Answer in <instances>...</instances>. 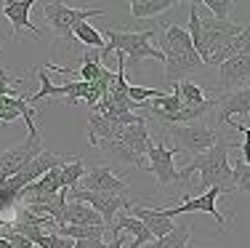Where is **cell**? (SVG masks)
<instances>
[{"instance_id": "24", "label": "cell", "mask_w": 250, "mask_h": 248, "mask_svg": "<svg viewBox=\"0 0 250 248\" xmlns=\"http://www.w3.org/2000/svg\"><path fill=\"white\" fill-rule=\"evenodd\" d=\"M173 93H176L178 99H181L184 107H200V104H205V102H208L205 88H200L197 83H192V80H181V83H176V86H173Z\"/></svg>"}, {"instance_id": "35", "label": "cell", "mask_w": 250, "mask_h": 248, "mask_svg": "<svg viewBox=\"0 0 250 248\" xmlns=\"http://www.w3.org/2000/svg\"><path fill=\"white\" fill-rule=\"evenodd\" d=\"M187 248H192V246H187Z\"/></svg>"}, {"instance_id": "36", "label": "cell", "mask_w": 250, "mask_h": 248, "mask_svg": "<svg viewBox=\"0 0 250 248\" xmlns=\"http://www.w3.org/2000/svg\"><path fill=\"white\" fill-rule=\"evenodd\" d=\"M0 222H3V219H0Z\"/></svg>"}, {"instance_id": "20", "label": "cell", "mask_w": 250, "mask_h": 248, "mask_svg": "<svg viewBox=\"0 0 250 248\" xmlns=\"http://www.w3.org/2000/svg\"><path fill=\"white\" fill-rule=\"evenodd\" d=\"M38 110L29 107L27 96H0V120L3 123H14L16 117H24V123H35Z\"/></svg>"}, {"instance_id": "19", "label": "cell", "mask_w": 250, "mask_h": 248, "mask_svg": "<svg viewBox=\"0 0 250 248\" xmlns=\"http://www.w3.org/2000/svg\"><path fill=\"white\" fill-rule=\"evenodd\" d=\"M245 51H250V24H248V27H242V32L237 35V38L226 40L221 48H218L216 54L208 59L205 67H218V64H224V62H229V59L245 54Z\"/></svg>"}, {"instance_id": "10", "label": "cell", "mask_w": 250, "mask_h": 248, "mask_svg": "<svg viewBox=\"0 0 250 248\" xmlns=\"http://www.w3.org/2000/svg\"><path fill=\"white\" fill-rule=\"evenodd\" d=\"M176 152L165 144L163 139H157V144H152V150L146 152L144 158V168L157 179L160 187H168V184H178V168L173 163Z\"/></svg>"}, {"instance_id": "6", "label": "cell", "mask_w": 250, "mask_h": 248, "mask_svg": "<svg viewBox=\"0 0 250 248\" xmlns=\"http://www.w3.org/2000/svg\"><path fill=\"white\" fill-rule=\"evenodd\" d=\"M40 8H43L45 22L51 24L53 35H56L59 40H69L77 24L91 22L93 16L106 14L104 8H72V5L62 3V0H45V3H40Z\"/></svg>"}, {"instance_id": "29", "label": "cell", "mask_w": 250, "mask_h": 248, "mask_svg": "<svg viewBox=\"0 0 250 248\" xmlns=\"http://www.w3.org/2000/svg\"><path fill=\"white\" fill-rule=\"evenodd\" d=\"M200 5H205L208 11H210L213 19H221V22H229V14L231 8H234V0H202Z\"/></svg>"}, {"instance_id": "23", "label": "cell", "mask_w": 250, "mask_h": 248, "mask_svg": "<svg viewBox=\"0 0 250 248\" xmlns=\"http://www.w3.org/2000/svg\"><path fill=\"white\" fill-rule=\"evenodd\" d=\"M130 14L136 19H149V16H160L165 11L176 8V0H130Z\"/></svg>"}, {"instance_id": "7", "label": "cell", "mask_w": 250, "mask_h": 248, "mask_svg": "<svg viewBox=\"0 0 250 248\" xmlns=\"http://www.w3.org/2000/svg\"><path fill=\"white\" fill-rule=\"evenodd\" d=\"M27 134H29V136L24 141L8 147V150H0V171H3L5 176L19 174V171L24 168L35 155L43 152V136H40V131L35 128V123H29V126H27Z\"/></svg>"}, {"instance_id": "3", "label": "cell", "mask_w": 250, "mask_h": 248, "mask_svg": "<svg viewBox=\"0 0 250 248\" xmlns=\"http://www.w3.org/2000/svg\"><path fill=\"white\" fill-rule=\"evenodd\" d=\"M192 45L197 51V56L202 59V64H208V59L216 54L226 40L237 38L242 32L240 24L234 22H221L213 16H202L200 14V3H189V27H187Z\"/></svg>"}, {"instance_id": "9", "label": "cell", "mask_w": 250, "mask_h": 248, "mask_svg": "<svg viewBox=\"0 0 250 248\" xmlns=\"http://www.w3.org/2000/svg\"><path fill=\"white\" fill-rule=\"evenodd\" d=\"M67 198L72 200H80V203L91 205L93 211L101 216V222L106 224V229L112 227L115 216L120 214L123 208H128V200L125 195H112V192H88V190H69Z\"/></svg>"}, {"instance_id": "31", "label": "cell", "mask_w": 250, "mask_h": 248, "mask_svg": "<svg viewBox=\"0 0 250 248\" xmlns=\"http://www.w3.org/2000/svg\"><path fill=\"white\" fill-rule=\"evenodd\" d=\"M0 232H3V238L11 243V248H35V246H32V240H27L24 235H19V232H11V229H5V222H3V229H0Z\"/></svg>"}, {"instance_id": "28", "label": "cell", "mask_w": 250, "mask_h": 248, "mask_svg": "<svg viewBox=\"0 0 250 248\" xmlns=\"http://www.w3.org/2000/svg\"><path fill=\"white\" fill-rule=\"evenodd\" d=\"M231 179H234V192L250 195V163H245L242 158H237V160L231 163Z\"/></svg>"}, {"instance_id": "26", "label": "cell", "mask_w": 250, "mask_h": 248, "mask_svg": "<svg viewBox=\"0 0 250 248\" xmlns=\"http://www.w3.org/2000/svg\"><path fill=\"white\" fill-rule=\"evenodd\" d=\"M189 238H192V227H189V224H178V227H173V232H168L165 238L154 240V243H149L146 248H187Z\"/></svg>"}, {"instance_id": "11", "label": "cell", "mask_w": 250, "mask_h": 248, "mask_svg": "<svg viewBox=\"0 0 250 248\" xmlns=\"http://www.w3.org/2000/svg\"><path fill=\"white\" fill-rule=\"evenodd\" d=\"M83 187H77V190H88V192H112V195H125L130 190L128 181L120 179V174L112 168H106V165H96V168L85 171V176L80 179Z\"/></svg>"}, {"instance_id": "12", "label": "cell", "mask_w": 250, "mask_h": 248, "mask_svg": "<svg viewBox=\"0 0 250 248\" xmlns=\"http://www.w3.org/2000/svg\"><path fill=\"white\" fill-rule=\"evenodd\" d=\"M250 83V51L218 64V91L231 93Z\"/></svg>"}, {"instance_id": "14", "label": "cell", "mask_w": 250, "mask_h": 248, "mask_svg": "<svg viewBox=\"0 0 250 248\" xmlns=\"http://www.w3.org/2000/svg\"><path fill=\"white\" fill-rule=\"evenodd\" d=\"M128 211H130V216H133V219H139L146 229H149L154 240L165 238V235L173 232V227H176L173 219H168V216L160 214V208H144V205L128 203Z\"/></svg>"}, {"instance_id": "22", "label": "cell", "mask_w": 250, "mask_h": 248, "mask_svg": "<svg viewBox=\"0 0 250 248\" xmlns=\"http://www.w3.org/2000/svg\"><path fill=\"white\" fill-rule=\"evenodd\" d=\"M120 131H123V126H115V123H109L104 115H99V112L91 110V115H88V141H91L93 147H96L99 141L120 139Z\"/></svg>"}, {"instance_id": "25", "label": "cell", "mask_w": 250, "mask_h": 248, "mask_svg": "<svg viewBox=\"0 0 250 248\" xmlns=\"http://www.w3.org/2000/svg\"><path fill=\"white\" fill-rule=\"evenodd\" d=\"M72 38H77L83 45H88V48H96V51H99V56H101V51L106 48L104 35H101L99 29L91 24V22H83V24H77V27H75V32H72Z\"/></svg>"}, {"instance_id": "32", "label": "cell", "mask_w": 250, "mask_h": 248, "mask_svg": "<svg viewBox=\"0 0 250 248\" xmlns=\"http://www.w3.org/2000/svg\"><path fill=\"white\" fill-rule=\"evenodd\" d=\"M106 243L101 238H91V240H75L72 248H104Z\"/></svg>"}, {"instance_id": "1", "label": "cell", "mask_w": 250, "mask_h": 248, "mask_svg": "<svg viewBox=\"0 0 250 248\" xmlns=\"http://www.w3.org/2000/svg\"><path fill=\"white\" fill-rule=\"evenodd\" d=\"M229 150L231 144L221 136L216 147H210L208 152L192 158L189 165L178 168V184H189L192 176L200 174L197 179V190H210V187H218L221 195L231 198L234 195V179H231V163H229Z\"/></svg>"}, {"instance_id": "21", "label": "cell", "mask_w": 250, "mask_h": 248, "mask_svg": "<svg viewBox=\"0 0 250 248\" xmlns=\"http://www.w3.org/2000/svg\"><path fill=\"white\" fill-rule=\"evenodd\" d=\"M99 150L104 152L109 160H115V163H123V165H128V168H144V160H141L139 155H136L133 150H130L128 144H123L120 139H109V141H99Z\"/></svg>"}, {"instance_id": "8", "label": "cell", "mask_w": 250, "mask_h": 248, "mask_svg": "<svg viewBox=\"0 0 250 248\" xmlns=\"http://www.w3.org/2000/svg\"><path fill=\"white\" fill-rule=\"evenodd\" d=\"M218 195H221V190H218V187H210V190L194 195V198H187L184 203L173 205V208H160V214L168 216V219H173V216H178V214H194V211H200V214H210L213 219H216L218 229H226L229 216H224L221 211H218Z\"/></svg>"}, {"instance_id": "16", "label": "cell", "mask_w": 250, "mask_h": 248, "mask_svg": "<svg viewBox=\"0 0 250 248\" xmlns=\"http://www.w3.org/2000/svg\"><path fill=\"white\" fill-rule=\"evenodd\" d=\"M237 115H242V117L250 115V83L231 93H226L221 99V104H218V126L234 120Z\"/></svg>"}, {"instance_id": "34", "label": "cell", "mask_w": 250, "mask_h": 248, "mask_svg": "<svg viewBox=\"0 0 250 248\" xmlns=\"http://www.w3.org/2000/svg\"><path fill=\"white\" fill-rule=\"evenodd\" d=\"M0 48H3V40H0Z\"/></svg>"}, {"instance_id": "13", "label": "cell", "mask_w": 250, "mask_h": 248, "mask_svg": "<svg viewBox=\"0 0 250 248\" xmlns=\"http://www.w3.org/2000/svg\"><path fill=\"white\" fill-rule=\"evenodd\" d=\"M32 5H38V3H35V0H11V3H3V16L14 24L11 38H19L21 32H32L35 38H40V29L29 22Z\"/></svg>"}, {"instance_id": "27", "label": "cell", "mask_w": 250, "mask_h": 248, "mask_svg": "<svg viewBox=\"0 0 250 248\" xmlns=\"http://www.w3.org/2000/svg\"><path fill=\"white\" fill-rule=\"evenodd\" d=\"M59 174H62V187H64V190H77L80 179L85 176V165H83V158H72L69 163H64L62 168H59Z\"/></svg>"}, {"instance_id": "5", "label": "cell", "mask_w": 250, "mask_h": 248, "mask_svg": "<svg viewBox=\"0 0 250 248\" xmlns=\"http://www.w3.org/2000/svg\"><path fill=\"white\" fill-rule=\"evenodd\" d=\"M173 152H184L189 158H197L202 152H208L210 147H216L221 141V134L213 126L205 123H187V126H168L163 128V136H160Z\"/></svg>"}, {"instance_id": "17", "label": "cell", "mask_w": 250, "mask_h": 248, "mask_svg": "<svg viewBox=\"0 0 250 248\" xmlns=\"http://www.w3.org/2000/svg\"><path fill=\"white\" fill-rule=\"evenodd\" d=\"M62 224H72V227H106L96 211L91 205L80 203V200H67V205L62 211V222L56 227H62Z\"/></svg>"}, {"instance_id": "15", "label": "cell", "mask_w": 250, "mask_h": 248, "mask_svg": "<svg viewBox=\"0 0 250 248\" xmlns=\"http://www.w3.org/2000/svg\"><path fill=\"white\" fill-rule=\"evenodd\" d=\"M120 141L123 144H128L130 150L136 152V155L144 160L146 158V152L152 150V134H149V123H146V117L141 115L136 123H130V126H123V131H120Z\"/></svg>"}, {"instance_id": "2", "label": "cell", "mask_w": 250, "mask_h": 248, "mask_svg": "<svg viewBox=\"0 0 250 248\" xmlns=\"http://www.w3.org/2000/svg\"><path fill=\"white\" fill-rule=\"evenodd\" d=\"M160 43V54H163V64H165V80L170 86L181 80H189V75L197 72L202 64V59L197 56L192 45V38H189L187 27L181 24H163V29H154Z\"/></svg>"}, {"instance_id": "18", "label": "cell", "mask_w": 250, "mask_h": 248, "mask_svg": "<svg viewBox=\"0 0 250 248\" xmlns=\"http://www.w3.org/2000/svg\"><path fill=\"white\" fill-rule=\"evenodd\" d=\"M109 232H112V235L130 232V238H133L130 248H144V246H149L152 240H154L149 229H146L139 219H133L130 214H117V216H115V222H112V227H109Z\"/></svg>"}, {"instance_id": "37", "label": "cell", "mask_w": 250, "mask_h": 248, "mask_svg": "<svg viewBox=\"0 0 250 248\" xmlns=\"http://www.w3.org/2000/svg\"><path fill=\"white\" fill-rule=\"evenodd\" d=\"M144 248H146V246H144Z\"/></svg>"}, {"instance_id": "33", "label": "cell", "mask_w": 250, "mask_h": 248, "mask_svg": "<svg viewBox=\"0 0 250 248\" xmlns=\"http://www.w3.org/2000/svg\"><path fill=\"white\" fill-rule=\"evenodd\" d=\"M104 248H123V238L120 235H112V240H106Z\"/></svg>"}, {"instance_id": "30", "label": "cell", "mask_w": 250, "mask_h": 248, "mask_svg": "<svg viewBox=\"0 0 250 248\" xmlns=\"http://www.w3.org/2000/svg\"><path fill=\"white\" fill-rule=\"evenodd\" d=\"M21 86V80L19 78H11L5 69H0V96H21L16 88Z\"/></svg>"}, {"instance_id": "4", "label": "cell", "mask_w": 250, "mask_h": 248, "mask_svg": "<svg viewBox=\"0 0 250 248\" xmlns=\"http://www.w3.org/2000/svg\"><path fill=\"white\" fill-rule=\"evenodd\" d=\"M152 38H154V29H115V27H106L104 32V40H106V48L101 51V62L115 51V54H123L128 64H139L141 59H157L163 62V54L160 48L152 45Z\"/></svg>"}]
</instances>
